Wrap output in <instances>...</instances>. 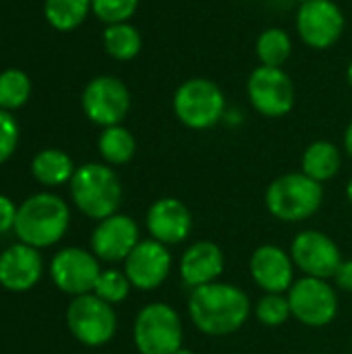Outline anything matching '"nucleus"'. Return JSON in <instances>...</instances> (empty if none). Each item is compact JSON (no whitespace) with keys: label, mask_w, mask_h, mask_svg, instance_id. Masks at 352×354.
<instances>
[{"label":"nucleus","mask_w":352,"mask_h":354,"mask_svg":"<svg viewBox=\"0 0 352 354\" xmlns=\"http://www.w3.org/2000/svg\"><path fill=\"white\" fill-rule=\"evenodd\" d=\"M139 226L131 216L114 214L98 222L91 232V253L100 261L118 263L129 257V253L139 243Z\"/></svg>","instance_id":"15"},{"label":"nucleus","mask_w":352,"mask_h":354,"mask_svg":"<svg viewBox=\"0 0 352 354\" xmlns=\"http://www.w3.org/2000/svg\"><path fill=\"white\" fill-rule=\"evenodd\" d=\"M346 197H349V201H351L352 205V178L346 183Z\"/></svg>","instance_id":"35"},{"label":"nucleus","mask_w":352,"mask_h":354,"mask_svg":"<svg viewBox=\"0 0 352 354\" xmlns=\"http://www.w3.org/2000/svg\"><path fill=\"white\" fill-rule=\"evenodd\" d=\"M226 95L222 87L207 77L183 81L172 95V112L176 120L191 131H207L224 120Z\"/></svg>","instance_id":"4"},{"label":"nucleus","mask_w":352,"mask_h":354,"mask_svg":"<svg viewBox=\"0 0 352 354\" xmlns=\"http://www.w3.org/2000/svg\"><path fill=\"white\" fill-rule=\"evenodd\" d=\"M247 97L257 114L266 118H282L293 112L297 91L284 68L259 64L247 77Z\"/></svg>","instance_id":"8"},{"label":"nucleus","mask_w":352,"mask_h":354,"mask_svg":"<svg viewBox=\"0 0 352 354\" xmlns=\"http://www.w3.org/2000/svg\"><path fill=\"white\" fill-rule=\"evenodd\" d=\"M83 114L98 127L122 124L131 110V91L127 83L114 75L93 77L81 93Z\"/></svg>","instance_id":"9"},{"label":"nucleus","mask_w":352,"mask_h":354,"mask_svg":"<svg viewBox=\"0 0 352 354\" xmlns=\"http://www.w3.org/2000/svg\"><path fill=\"white\" fill-rule=\"evenodd\" d=\"M224 268H226L224 251L214 241H197L189 245L178 263L180 280L191 290L218 282L220 276L224 274Z\"/></svg>","instance_id":"19"},{"label":"nucleus","mask_w":352,"mask_h":354,"mask_svg":"<svg viewBox=\"0 0 352 354\" xmlns=\"http://www.w3.org/2000/svg\"><path fill=\"white\" fill-rule=\"evenodd\" d=\"M172 270V255L166 245L145 239L139 241L137 247L124 259V274L133 288L149 292L160 288Z\"/></svg>","instance_id":"14"},{"label":"nucleus","mask_w":352,"mask_h":354,"mask_svg":"<svg viewBox=\"0 0 352 354\" xmlns=\"http://www.w3.org/2000/svg\"><path fill=\"white\" fill-rule=\"evenodd\" d=\"M31 95V79L21 68H4L0 73V108L6 112L19 110Z\"/></svg>","instance_id":"26"},{"label":"nucleus","mask_w":352,"mask_h":354,"mask_svg":"<svg viewBox=\"0 0 352 354\" xmlns=\"http://www.w3.org/2000/svg\"><path fill=\"white\" fill-rule=\"evenodd\" d=\"M290 257L295 268H299L309 278L330 280L334 278L338 266L342 263L340 247L326 232L301 230L290 245Z\"/></svg>","instance_id":"13"},{"label":"nucleus","mask_w":352,"mask_h":354,"mask_svg":"<svg viewBox=\"0 0 352 354\" xmlns=\"http://www.w3.org/2000/svg\"><path fill=\"white\" fill-rule=\"evenodd\" d=\"M71 209L64 199L54 193H35L19 205L15 234L19 243L46 249L66 234Z\"/></svg>","instance_id":"2"},{"label":"nucleus","mask_w":352,"mask_h":354,"mask_svg":"<svg viewBox=\"0 0 352 354\" xmlns=\"http://www.w3.org/2000/svg\"><path fill=\"white\" fill-rule=\"evenodd\" d=\"M102 274L100 259L85 249L66 247L60 249L50 261V278L58 290L71 297L89 295Z\"/></svg>","instance_id":"12"},{"label":"nucleus","mask_w":352,"mask_h":354,"mask_svg":"<svg viewBox=\"0 0 352 354\" xmlns=\"http://www.w3.org/2000/svg\"><path fill=\"white\" fill-rule=\"evenodd\" d=\"M251 278L263 292L286 295L295 284V261L278 245H261L249 261Z\"/></svg>","instance_id":"17"},{"label":"nucleus","mask_w":352,"mask_h":354,"mask_svg":"<svg viewBox=\"0 0 352 354\" xmlns=\"http://www.w3.org/2000/svg\"><path fill=\"white\" fill-rule=\"evenodd\" d=\"M44 272L41 255L35 247L17 243L0 253V286L10 292L31 290Z\"/></svg>","instance_id":"18"},{"label":"nucleus","mask_w":352,"mask_h":354,"mask_svg":"<svg viewBox=\"0 0 352 354\" xmlns=\"http://www.w3.org/2000/svg\"><path fill=\"white\" fill-rule=\"evenodd\" d=\"M297 4H305V2H309V0H295Z\"/></svg>","instance_id":"37"},{"label":"nucleus","mask_w":352,"mask_h":354,"mask_svg":"<svg viewBox=\"0 0 352 354\" xmlns=\"http://www.w3.org/2000/svg\"><path fill=\"white\" fill-rule=\"evenodd\" d=\"M91 15V0H44V17L56 31H75Z\"/></svg>","instance_id":"25"},{"label":"nucleus","mask_w":352,"mask_h":354,"mask_svg":"<svg viewBox=\"0 0 352 354\" xmlns=\"http://www.w3.org/2000/svg\"><path fill=\"white\" fill-rule=\"evenodd\" d=\"M255 317L266 328H280V326H284L288 322V317H293L288 297L286 295H278V292H266L255 303Z\"/></svg>","instance_id":"27"},{"label":"nucleus","mask_w":352,"mask_h":354,"mask_svg":"<svg viewBox=\"0 0 352 354\" xmlns=\"http://www.w3.org/2000/svg\"><path fill=\"white\" fill-rule=\"evenodd\" d=\"M141 0H91V12L106 25L131 21Z\"/></svg>","instance_id":"29"},{"label":"nucleus","mask_w":352,"mask_h":354,"mask_svg":"<svg viewBox=\"0 0 352 354\" xmlns=\"http://www.w3.org/2000/svg\"><path fill=\"white\" fill-rule=\"evenodd\" d=\"M133 342L139 354H174L183 348V322L166 303L145 305L133 326Z\"/></svg>","instance_id":"6"},{"label":"nucleus","mask_w":352,"mask_h":354,"mask_svg":"<svg viewBox=\"0 0 352 354\" xmlns=\"http://www.w3.org/2000/svg\"><path fill=\"white\" fill-rule=\"evenodd\" d=\"M346 81H349V87L352 89V60L349 62V66H346Z\"/></svg>","instance_id":"34"},{"label":"nucleus","mask_w":352,"mask_h":354,"mask_svg":"<svg viewBox=\"0 0 352 354\" xmlns=\"http://www.w3.org/2000/svg\"><path fill=\"white\" fill-rule=\"evenodd\" d=\"M189 317L193 326L205 336H228L239 332L249 315V295L226 282H212L193 288L189 295Z\"/></svg>","instance_id":"1"},{"label":"nucleus","mask_w":352,"mask_h":354,"mask_svg":"<svg viewBox=\"0 0 352 354\" xmlns=\"http://www.w3.org/2000/svg\"><path fill=\"white\" fill-rule=\"evenodd\" d=\"M17 205L12 203V199H8L6 195H0V234L15 230V222H17Z\"/></svg>","instance_id":"31"},{"label":"nucleus","mask_w":352,"mask_h":354,"mask_svg":"<svg viewBox=\"0 0 352 354\" xmlns=\"http://www.w3.org/2000/svg\"><path fill=\"white\" fill-rule=\"evenodd\" d=\"M98 151L108 166H124L135 158V135L122 124L106 127L98 137Z\"/></svg>","instance_id":"23"},{"label":"nucleus","mask_w":352,"mask_h":354,"mask_svg":"<svg viewBox=\"0 0 352 354\" xmlns=\"http://www.w3.org/2000/svg\"><path fill=\"white\" fill-rule=\"evenodd\" d=\"M102 46L110 58L118 62H129L139 56L143 48V37L131 21L112 23V25H106L102 33Z\"/></svg>","instance_id":"22"},{"label":"nucleus","mask_w":352,"mask_h":354,"mask_svg":"<svg viewBox=\"0 0 352 354\" xmlns=\"http://www.w3.org/2000/svg\"><path fill=\"white\" fill-rule=\"evenodd\" d=\"M324 203L322 183L303 172H286L274 178L266 191V207L280 222L309 220Z\"/></svg>","instance_id":"5"},{"label":"nucleus","mask_w":352,"mask_h":354,"mask_svg":"<svg viewBox=\"0 0 352 354\" xmlns=\"http://www.w3.org/2000/svg\"><path fill=\"white\" fill-rule=\"evenodd\" d=\"M75 170L77 168L73 158L56 147L41 149L31 160V174L44 187H60L64 183H71Z\"/></svg>","instance_id":"21"},{"label":"nucleus","mask_w":352,"mask_h":354,"mask_svg":"<svg viewBox=\"0 0 352 354\" xmlns=\"http://www.w3.org/2000/svg\"><path fill=\"white\" fill-rule=\"evenodd\" d=\"M293 37L282 27H268L255 39V56L263 66L284 68L293 54Z\"/></svg>","instance_id":"24"},{"label":"nucleus","mask_w":352,"mask_h":354,"mask_svg":"<svg viewBox=\"0 0 352 354\" xmlns=\"http://www.w3.org/2000/svg\"><path fill=\"white\" fill-rule=\"evenodd\" d=\"M174 354H195L193 353V351H189V348H185V346H183V348H180V351H176V353Z\"/></svg>","instance_id":"36"},{"label":"nucleus","mask_w":352,"mask_h":354,"mask_svg":"<svg viewBox=\"0 0 352 354\" xmlns=\"http://www.w3.org/2000/svg\"><path fill=\"white\" fill-rule=\"evenodd\" d=\"M334 284L342 292H352V259H342L334 274Z\"/></svg>","instance_id":"32"},{"label":"nucleus","mask_w":352,"mask_h":354,"mask_svg":"<svg viewBox=\"0 0 352 354\" xmlns=\"http://www.w3.org/2000/svg\"><path fill=\"white\" fill-rule=\"evenodd\" d=\"M344 151L351 156V160H352V120L349 122L346 131H344Z\"/></svg>","instance_id":"33"},{"label":"nucleus","mask_w":352,"mask_h":354,"mask_svg":"<svg viewBox=\"0 0 352 354\" xmlns=\"http://www.w3.org/2000/svg\"><path fill=\"white\" fill-rule=\"evenodd\" d=\"M66 326L73 338L89 348L108 344L116 334L114 305H108L93 292L73 297L66 309Z\"/></svg>","instance_id":"7"},{"label":"nucleus","mask_w":352,"mask_h":354,"mask_svg":"<svg viewBox=\"0 0 352 354\" xmlns=\"http://www.w3.org/2000/svg\"><path fill=\"white\" fill-rule=\"evenodd\" d=\"M145 226L154 241L166 247L180 245L193 230V216L180 199L162 197L149 205L145 214Z\"/></svg>","instance_id":"16"},{"label":"nucleus","mask_w":352,"mask_h":354,"mask_svg":"<svg viewBox=\"0 0 352 354\" xmlns=\"http://www.w3.org/2000/svg\"><path fill=\"white\" fill-rule=\"evenodd\" d=\"M19 145V124L15 116L0 108V166L10 160Z\"/></svg>","instance_id":"30"},{"label":"nucleus","mask_w":352,"mask_h":354,"mask_svg":"<svg viewBox=\"0 0 352 354\" xmlns=\"http://www.w3.org/2000/svg\"><path fill=\"white\" fill-rule=\"evenodd\" d=\"M71 197L81 214L91 220H104L118 214L122 201V185L108 164L87 162L79 166L71 178Z\"/></svg>","instance_id":"3"},{"label":"nucleus","mask_w":352,"mask_h":354,"mask_svg":"<svg viewBox=\"0 0 352 354\" xmlns=\"http://www.w3.org/2000/svg\"><path fill=\"white\" fill-rule=\"evenodd\" d=\"M133 284L129 282L124 270H102L98 282H95V288H93V295L100 297L102 301H106L108 305H118L122 301H127L129 292H131Z\"/></svg>","instance_id":"28"},{"label":"nucleus","mask_w":352,"mask_h":354,"mask_svg":"<svg viewBox=\"0 0 352 354\" xmlns=\"http://www.w3.org/2000/svg\"><path fill=\"white\" fill-rule=\"evenodd\" d=\"M295 27L307 48L330 50L340 41L346 29V17L334 0H309L299 4Z\"/></svg>","instance_id":"10"},{"label":"nucleus","mask_w":352,"mask_h":354,"mask_svg":"<svg viewBox=\"0 0 352 354\" xmlns=\"http://www.w3.org/2000/svg\"><path fill=\"white\" fill-rule=\"evenodd\" d=\"M342 168V151L336 143L328 139H317L309 143L301 156V172L317 183L332 180Z\"/></svg>","instance_id":"20"},{"label":"nucleus","mask_w":352,"mask_h":354,"mask_svg":"<svg viewBox=\"0 0 352 354\" xmlns=\"http://www.w3.org/2000/svg\"><path fill=\"white\" fill-rule=\"evenodd\" d=\"M290 313L307 328H326L338 315V295L328 280L303 276L286 292Z\"/></svg>","instance_id":"11"}]
</instances>
